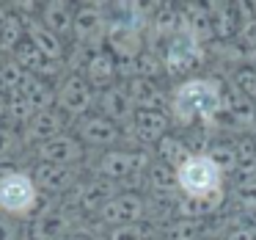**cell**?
<instances>
[{
  "label": "cell",
  "instance_id": "28",
  "mask_svg": "<svg viewBox=\"0 0 256 240\" xmlns=\"http://www.w3.org/2000/svg\"><path fill=\"white\" fill-rule=\"evenodd\" d=\"M206 157L215 163L218 171H220L223 177L237 171V146H234L232 141H215V144H210Z\"/></svg>",
  "mask_w": 256,
  "mask_h": 240
},
{
  "label": "cell",
  "instance_id": "27",
  "mask_svg": "<svg viewBox=\"0 0 256 240\" xmlns=\"http://www.w3.org/2000/svg\"><path fill=\"white\" fill-rule=\"evenodd\" d=\"M146 182H149V188L154 190L157 196H174L176 193V171H174L171 166H166V163H152V168L146 171Z\"/></svg>",
  "mask_w": 256,
  "mask_h": 240
},
{
  "label": "cell",
  "instance_id": "17",
  "mask_svg": "<svg viewBox=\"0 0 256 240\" xmlns=\"http://www.w3.org/2000/svg\"><path fill=\"white\" fill-rule=\"evenodd\" d=\"M130 100H132L135 111H166L168 108V94L160 89L157 80H146V78H132L124 83Z\"/></svg>",
  "mask_w": 256,
  "mask_h": 240
},
{
  "label": "cell",
  "instance_id": "48",
  "mask_svg": "<svg viewBox=\"0 0 256 240\" xmlns=\"http://www.w3.org/2000/svg\"><path fill=\"white\" fill-rule=\"evenodd\" d=\"M254 144H256V133H254Z\"/></svg>",
  "mask_w": 256,
  "mask_h": 240
},
{
  "label": "cell",
  "instance_id": "45",
  "mask_svg": "<svg viewBox=\"0 0 256 240\" xmlns=\"http://www.w3.org/2000/svg\"><path fill=\"white\" fill-rule=\"evenodd\" d=\"M6 17H8V12L3 6H0V28H3V23H6Z\"/></svg>",
  "mask_w": 256,
  "mask_h": 240
},
{
  "label": "cell",
  "instance_id": "13",
  "mask_svg": "<svg viewBox=\"0 0 256 240\" xmlns=\"http://www.w3.org/2000/svg\"><path fill=\"white\" fill-rule=\"evenodd\" d=\"M220 116L226 119V124L232 130H237V133H256V102L248 100V97H242L240 91L232 89V94L223 91Z\"/></svg>",
  "mask_w": 256,
  "mask_h": 240
},
{
  "label": "cell",
  "instance_id": "42",
  "mask_svg": "<svg viewBox=\"0 0 256 240\" xmlns=\"http://www.w3.org/2000/svg\"><path fill=\"white\" fill-rule=\"evenodd\" d=\"M245 64L250 69H256V50H245Z\"/></svg>",
  "mask_w": 256,
  "mask_h": 240
},
{
  "label": "cell",
  "instance_id": "22",
  "mask_svg": "<svg viewBox=\"0 0 256 240\" xmlns=\"http://www.w3.org/2000/svg\"><path fill=\"white\" fill-rule=\"evenodd\" d=\"M25 36L47 61H61L64 58V39L56 36L52 31H47L42 23H25Z\"/></svg>",
  "mask_w": 256,
  "mask_h": 240
},
{
  "label": "cell",
  "instance_id": "32",
  "mask_svg": "<svg viewBox=\"0 0 256 240\" xmlns=\"http://www.w3.org/2000/svg\"><path fill=\"white\" fill-rule=\"evenodd\" d=\"M234 146H237V174H242V177L256 174V144H254V135H242L240 141H234Z\"/></svg>",
  "mask_w": 256,
  "mask_h": 240
},
{
  "label": "cell",
  "instance_id": "38",
  "mask_svg": "<svg viewBox=\"0 0 256 240\" xmlns=\"http://www.w3.org/2000/svg\"><path fill=\"white\" fill-rule=\"evenodd\" d=\"M17 146H20L17 133H14L8 124H3V127H0V160H3V157H8L14 149H17Z\"/></svg>",
  "mask_w": 256,
  "mask_h": 240
},
{
  "label": "cell",
  "instance_id": "10",
  "mask_svg": "<svg viewBox=\"0 0 256 240\" xmlns=\"http://www.w3.org/2000/svg\"><path fill=\"white\" fill-rule=\"evenodd\" d=\"M74 130H78V141H80V144L100 146V149H113V144H118V138H122V127L113 124L110 119H105L102 113H100V116L78 119Z\"/></svg>",
  "mask_w": 256,
  "mask_h": 240
},
{
  "label": "cell",
  "instance_id": "33",
  "mask_svg": "<svg viewBox=\"0 0 256 240\" xmlns=\"http://www.w3.org/2000/svg\"><path fill=\"white\" fill-rule=\"evenodd\" d=\"M232 89L256 102V69H250L248 64H237L232 69Z\"/></svg>",
  "mask_w": 256,
  "mask_h": 240
},
{
  "label": "cell",
  "instance_id": "44",
  "mask_svg": "<svg viewBox=\"0 0 256 240\" xmlns=\"http://www.w3.org/2000/svg\"><path fill=\"white\" fill-rule=\"evenodd\" d=\"M3 124H6V100L0 97V127H3Z\"/></svg>",
  "mask_w": 256,
  "mask_h": 240
},
{
  "label": "cell",
  "instance_id": "11",
  "mask_svg": "<svg viewBox=\"0 0 256 240\" xmlns=\"http://www.w3.org/2000/svg\"><path fill=\"white\" fill-rule=\"evenodd\" d=\"M110 53L116 61H135L140 53L146 50L144 42V31L132 28V25H122V23H108V34H105Z\"/></svg>",
  "mask_w": 256,
  "mask_h": 240
},
{
  "label": "cell",
  "instance_id": "21",
  "mask_svg": "<svg viewBox=\"0 0 256 240\" xmlns=\"http://www.w3.org/2000/svg\"><path fill=\"white\" fill-rule=\"evenodd\" d=\"M116 193H118L116 182H108V179H102V177L91 179V182H86V185L80 182V204L78 207L83 212H100Z\"/></svg>",
  "mask_w": 256,
  "mask_h": 240
},
{
  "label": "cell",
  "instance_id": "15",
  "mask_svg": "<svg viewBox=\"0 0 256 240\" xmlns=\"http://www.w3.org/2000/svg\"><path fill=\"white\" fill-rule=\"evenodd\" d=\"M96 105L102 108V116L110 119L113 124H130L135 116V105L132 100H130L127 89H124L122 83H113L110 89L100 91V97H96Z\"/></svg>",
  "mask_w": 256,
  "mask_h": 240
},
{
  "label": "cell",
  "instance_id": "47",
  "mask_svg": "<svg viewBox=\"0 0 256 240\" xmlns=\"http://www.w3.org/2000/svg\"><path fill=\"white\" fill-rule=\"evenodd\" d=\"M0 67H3V53H0Z\"/></svg>",
  "mask_w": 256,
  "mask_h": 240
},
{
  "label": "cell",
  "instance_id": "31",
  "mask_svg": "<svg viewBox=\"0 0 256 240\" xmlns=\"http://www.w3.org/2000/svg\"><path fill=\"white\" fill-rule=\"evenodd\" d=\"M25 80H28V72L14 58L12 61H3V67H0V94H14V91H20Z\"/></svg>",
  "mask_w": 256,
  "mask_h": 240
},
{
  "label": "cell",
  "instance_id": "9",
  "mask_svg": "<svg viewBox=\"0 0 256 240\" xmlns=\"http://www.w3.org/2000/svg\"><path fill=\"white\" fill-rule=\"evenodd\" d=\"M69 234L72 215L66 210H42L22 232V240H66Z\"/></svg>",
  "mask_w": 256,
  "mask_h": 240
},
{
  "label": "cell",
  "instance_id": "40",
  "mask_svg": "<svg viewBox=\"0 0 256 240\" xmlns=\"http://www.w3.org/2000/svg\"><path fill=\"white\" fill-rule=\"evenodd\" d=\"M20 237H22L20 223L14 221V218H8V215L0 212V240H20Z\"/></svg>",
  "mask_w": 256,
  "mask_h": 240
},
{
  "label": "cell",
  "instance_id": "30",
  "mask_svg": "<svg viewBox=\"0 0 256 240\" xmlns=\"http://www.w3.org/2000/svg\"><path fill=\"white\" fill-rule=\"evenodd\" d=\"M22 36H25V20L17 17V14H8L3 28H0V53H14L22 45Z\"/></svg>",
  "mask_w": 256,
  "mask_h": 240
},
{
  "label": "cell",
  "instance_id": "35",
  "mask_svg": "<svg viewBox=\"0 0 256 240\" xmlns=\"http://www.w3.org/2000/svg\"><path fill=\"white\" fill-rule=\"evenodd\" d=\"M30 116H34V111L28 108L25 97L20 94V91L8 94V100H6V122L8 124H28Z\"/></svg>",
  "mask_w": 256,
  "mask_h": 240
},
{
  "label": "cell",
  "instance_id": "24",
  "mask_svg": "<svg viewBox=\"0 0 256 240\" xmlns=\"http://www.w3.org/2000/svg\"><path fill=\"white\" fill-rule=\"evenodd\" d=\"M42 25L47 31H52L56 36H66L72 34V25H74V12L66 0H50L42 6Z\"/></svg>",
  "mask_w": 256,
  "mask_h": 240
},
{
  "label": "cell",
  "instance_id": "20",
  "mask_svg": "<svg viewBox=\"0 0 256 240\" xmlns=\"http://www.w3.org/2000/svg\"><path fill=\"white\" fill-rule=\"evenodd\" d=\"M28 130V141H36V144H47V141L64 135V113L50 108V111H42V113H34L30 122L25 124Z\"/></svg>",
  "mask_w": 256,
  "mask_h": 240
},
{
  "label": "cell",
  "instance_id": "43",
  "mask_svg": "<svg viewBox=\"0 0 256 240\" xmlns=\"http://www.w3.org/2000/svg\"><path fill=\"white\" fill-rule=\"evenodd\" d=\"M66 240H94V237H91V234H86V232H72Z\"/></svg>",
  "mask_w": 256,
  "mask_h": 240
},
{
  "label": "cell",
  "instance_id": "37",
  "mask_svg": "<svg viewBox=\"0 0 256 240\" xmlns=\"http://www.w3.org/2000/svg\"><path fill=\"white\" fill-rule=\"evenodd\" d=\"M108 240H146V229L140 223H124V226H113L108 232Z\"/></svg>",
  "mask_w": 256,
  "mask_h": 240
},
{
  "label": "cell",
  "instance_id": "46",
  "mask_svg": "<svg viewBox=\"0 0 256 240\" xmlns=\"http://www.w3.org/2000/svg\"><path fill=\"white\" fill-rule=\"evenodd\" d=\"M196 240H212V237H206V234H201V237H196Z\"/></svg>",
  "mask_w": 256,
  "mask_h": 240
},
{
  "label": "cell",
  "instance_id": "8",
  "mask_svg": "<svg viewBox=\"0 0 256 240\" xmlns=\"http://www.w3.org/2000/svg\"><path fill=\"white\" fill-rule=\"evenodd\" d=\"M108 34V14L102 6H80L74 12V25H72V36L80 42V47H86L91 53L102 50L100 42Z\"/></svg>",
  "mask_w": 256,
  "mask_h": 240
},
{
  "label": "cell",
  "instance_id": "1",
  "mask_svg": "<svg viewBox=\"0 0 256 240\" xmlns=\"http://www.w3.org/2000/svg\"><path fill=\"white\" fill-rule=\"evenodd\" d=\"M168 111L182 127L215 124L223 111V86L215 78H188L168 94Z\"/></svg>",
  "mask_w": 256,
  "mask_h": 240
},
{
  "label": "cell",
  "instance_id": "34",
  "mask_svg": "<svg viewBox=\"0 0 256 240\" xmlns=\"http://www.w3.org/2000/svg\"><path fill=\"white\" fill-rule=\"evenodd\" d=\"M162 72H166V67H162V56H157V53L144 50L138 58H135V78L157 80Z\"/></svg>",
  "mask_w": 256,
  "mask_h": 240
},
{
  "label": "cell",
  "instance_id": "12",
  "mask_svg": "<svg viewBox=\"0 0 256 240\" xmlns=\"http://www.w3.org/2000/svg\"><path fill=\"white\" fill-rule=\"evenodd\" d=\"M86 155L83 144H80L74 135H58V138L47 141V144L36 146V157L39 163H50V166H69L74 168V163H80Z\"/></svg>",
  "mask_w": 256,
  "mask_h": 240
},
{
  "label": "cell",
  "instance_id": "3",
  "mask_svg": "<svg viewBox=\"0 0 256 240\" xmlns=\"http://www.w3.org/2000/svg\"><path fill=\"white\" fill-rule=\"evenodd\" d=\"M176 188L182 196H212L223 190V174L206 155H190L176 168Z\"/></svg>",
  "mask_w": 256,
  "mask_h": 240
},
{
  "label": "cell",
  "instance_id": "16",
  "mask_svg": "<svg viewBox=\"0 0 256 240\" xmlns=\"http://www.w3.org/2000/svg\"><path fill=\"white\" fill-rule=\"evenodd\" d=\"M168 127H171L168 111H135L132 122H130V130L140 144H154V146L160 144V138L168 135Z\"/></svg>",
  "mask_w": 256,
  "mask_h": 240
},
{
  "label": "cell",
  "instance_id": "19",
  "mask_svg": "<svg viewBox=\"0 0 256 240\" xmlns=\"http://www.w3.org/2000/svg\"><path fill=\"white\" fill-rule=\"evenodd\" d=\"M223 207V190L212 196H182L176 199V218L184 221H204L212 212H218Z\"/></svg>",
  "mask_w": 256,
  "mask_h": 240
},
{
  "label": "cell",
  "instance_id": "26",
  "mask_svg": "<svg viewBox=\"0 0 256 240\" xmlns=\"http://www.w3.org/2000/svg\"><path fill=\"white\" fill-rule=\"evenodd\" d=\"M157 157H160V163H166V166H171L174 171H176V168L190 157V149H188L182 135L168 133L166 138H160V144H157Z\"/></svg>",
  "mask_w": 256,
  "mask_h": 240
},
{
  "label": "cell",
  "instance_id": "14",
  "mask_svg": "<svg viewBox=\"0 0 256 240\" xmlns=\"http://www.w3.org/2000/svg\"><path fill=\"white\" fill-rule=\"evenodd\" d=\"M34 182L39 190L44 193H56V196H64L78 185V171L69 166H50V163H39L34 168Z\"/></svg>",
  "mask_w": 256,
  "mask_h": 240
},
{
  "label": "cell",
  "instance_id": "4",
  "mask_svg": "<svg viewBox=\"0 0 256 240\" xmlns=\"http://www.w3.org/2000/svg\"><path fill=\"white\" fill-rule=\"evenodd\" d=\"M149 168H152L149 152H130V149H108L96 163V174L108 182H127L130 177H144Z\"/></svg>",
  "mask_w": 256,
  "mask_h": 240
},
{
  "label": "cell",
  "instance_id": "39",
  "mask_svg": "<svg viewBox=\"0 0 256 240\" xmlns=\"http://www.w3.org/2000/svg\"><path fill=\"white\" fill-rule=\"evenodd\" d=\"M237 39L242 42L245 50H256V17H254V20H245V23L240 25Z\"/></svg>",
  "mask_w": 256,
  "mask_h": 240
},
{
  "label": "cell",
  "instance_id": "36",
  "mask_svg": "<svg viewBox=\"0 0 256 240\" xmlns=\"http://www.w3.org/2000/svg\"><path fill=\"white\" fill-rule=\"evenodd\" d=\"M234 201H237L240 207H245V210H256V182L254 179H242V182L234 185L232 190Z\"/></svg>",
  "mask_w": 256,
  "mask_h": 240
},
{
  "label": "cell",
  "instance_id": "23",
  "mask_svg": "<svg viewBox=\"0 0 256 240\" xmlns=\"http://www.w3.org/2000/svg\"><path fill=\"white\" fill-rule=\"evenodd\" d=\"M20 94L25 97V102H28V108L34 113L50 111V108L56 105V89L50 86V80L36 78V75H28V80L22 83Z\"/></svg>",
  "mask_w": 256,
  "mask_h": 240
},
{
  "label": "cell",
  "instance_id": "41",
  "mask_svg": "<svg viewBox=\"0 0 256 240\" xmlns=\"http://www.w3.org/2000/svg\"><path fill=\"white\" fill-rule=\"evenodd\" d=\"M223 240H256V226H250V223L232 226L226 234H223Z\"/></svg>",
  "mask_w": 256,
  "mask_h": 240
},
{
  "label": "cell",
  "instance_id": "5",
  "mask_svg": "<svg viewBox=\"0 0 256 240\" xmlns=\"http://www.w3.org/2000/svg\"><path fill=\"white\" fill-rule=\"evenodd\" d=\"M201 61H204V45L193 34H188L184 28L166 42L162 67H166L168 75H184L190 69L201 67Z\"/></svg>",
  "mask_w": 256,
  "mask_h": 240
},
{
  "label": "cell",
  "instance_id": "29",
  "mask_svg": "<svg viewBox=\"0 0 256 240\" xmlns=\"http://www.w3.org/2000/svg\"><path fill=\"white\" fill-rule=\"evenodd\" d=\"M201 234H204V221H184V218H176L160 229V240H196Z\"/></svg>",
  "mask_w": 256,
  "mask_h": 240
},
{
  "label": "cell",
  "instance_id": "6",
  "mask_svg": "<svg viewBox=\"0 0 256 240\" xmlns=\"http://www.w3.org/2000/svg\"><path fill=\"white\" fill-rule=\"evenodd\" d=\"M56 105L64 116H74V119H83L88 116V111L96 105V94L91 89V83L83 78L80 72H72L61 80L56 91Z\"/></svg>",
  "mask_w": 256,
  "mask_h": 240
},
{
  "label": "cell",
  "instance_id": "7",
  "mask_svg": "<svg viewBox=\"0 0 256 240\" xmlns=\"http://www.w3.org/2000/svg\"><path fill=\"white\" fill-rule=\"evenodd\" d=\"M100 221L105 226H124V223H140V218L146 215V199L138 190H118L100 212Z\"/></svg>",
  "mask_w": 256,
  "mask_h": 240
},
{
  "label": "cell",
  "instance_id": "2",
  "mask_svg": "<svg viewBox=\"0 0 256 240\" xmlns=\"http://www.w3.org/2000/svg\"><path fill=\"white\" fill-rule=\"evenodd\" d=\"M39 207V188L34 177L20 168L0 171V212L8 218H25Z\"/></svg>",
  "mask_w": 256,
  "mask_h": 240
},
{
  "label": "cell",
  "instance_id": "18",
  "mask_svg": "<svg viewBox=\"0 0 256 240\" xmlns=\"http://www.w3.org/2000/svg\"><path fill=\"white\" fill-rule=\"evenodd\" d=\"M116 75H118V67H116V58H113L110 50H94L83 69V78L91 83V89H100V91L110 89Z\"/></svg>",
  "mask_w": 256,
  "mask_h": 240
},
{
  "label": "cell",
  "instance_id": "25",
  "mask_svg": "<svg viewBox=\"0 0 256 240\" xmlns=\"http://www.w3.org/2000/svg\"><path fill=\"white\" fill-rule=\"evenodd\" d=\"M240 25H242V23H240V17H237V9L220 3V6H218V12L212 14V39L228 42L232 36L240 34Z\"/></svg>",
  "mask_w": 256,
  "mask_h": 240
}]
</instances>
